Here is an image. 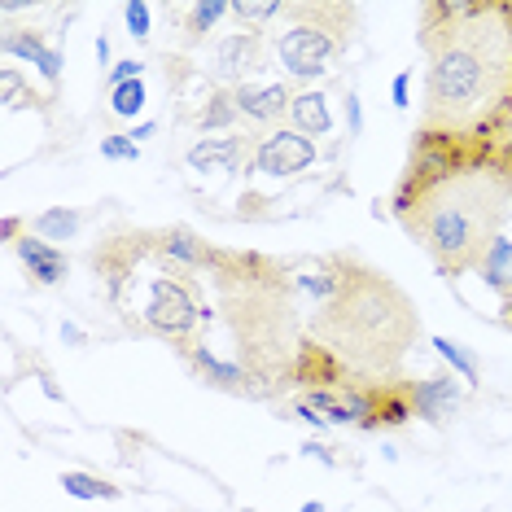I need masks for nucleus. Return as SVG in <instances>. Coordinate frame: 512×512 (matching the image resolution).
Masks as SVG:
<instances>
[{
  "label": "nucleus",
  "instance_id": "obj_1",
  "mask_svg": "<svg viewBox=\"0 0 512 512\" xmlns=\"http://www.w3.org/2000/svg\"><path fill=\"white\" fill-rule=\"evenodd\" d=\"M512 206V176L495 167H464L451 176L412 180L394 189V215L425 246L438 272L464 276L482 267Z\"/></svg>",
  "mask_w": 512,
  "mask_h": 512
},
{
  "label": "nucleus",
  "instance_id": "obj_2",
  "mask_svg": "<svg viewBox=\"0 0 512 512\" xmlns=\"http://www.w3.org/2000/svg\"><path fill=\"white\" fill-rule=\"evenodd\" d=\"M316 307L320 311L311 320V337L342 359L355 386L399 377V359L421 333V320L399 285L342 254L337 289Z\"/></svg>",
  "mask_w": 512,
  "mask_h": 512
},
{
  "label": "nucleus",
  "instance_id": "obj_3",
  "mask_svg": "<svg viewBox=\"0 0 512 512\" xmlns=\"http://www.w3.org/2000/svg\"><path fill=\"white\" fill-rule=\"evenodd\" d=\"M285 31L272 40V57L285 66L289 79L311 84L329 75L333 57L351 49L355 9L351 5H289Z\"/></svg>",
  "mask_w": 512,
  "mask_h": 512
},
{
  "label": "nucleus",
  "instance_id": "obj_4",
  "mask_svg": "<svg viewBox=\"0 0 512 512\" xmlns=\"http://www.w3.org/2000/svg\"><path fill=\"white\" fill-rule=\"evenodd\" d=\"M311 162H316V141H307L294 127H276V132L254 136V154H250L254 176L289 180V176H298V171H307Z\"/></svg>",
  "mask_w": 512,
  "mask_h": 512
},
{
  "label": "nucleus",
  "instance_id": "obj_5",
  "mask_svg": "<svg viewBox=\"0 0 512 512\" xmlns=\"http://www.w3.org/2000/svg\"><path fill=\"white\" fill-rule=\"evenodd\" d=\"M267 53H272V44L263 40V31H228L224 40L215 44L211 53V75L219 79L224 88H237V84H250L254 71H263Z\"/></svg>",
  "mask_w": 512,
  "mask_h": 512
},
{
  "label": "nucleus",
  "instance_id": "obj_6",
  "mask_svg": "<svg viewBox=\"0 0 512 512\" xmlns=\"http://www.w3.org/2000/svg\"><path fill=\"white\" fill-rule=\"evenodd\" d=\"M232 101H237V114L263 132H276V123L289 119V106H294V88L289 84H237L232 88Z\"/></svg>",
  "mask_w": 512,
  "mask_h": 512
},
{
  "label": "nucleus",
  "instance_id": "obj_7",
  "mask_svg": "<svg viewBox=\"0 0 512 512\" xmlns=\"http://www.w3.org/2000/svg\"><path fill=\"white\" fill-rule=\"evenodd\" d=\"M412 390L416 381H403V377H390V381H372L368 386V434L377 429H399L416 416V403H412Z\"/></svg>",
  "mask_w": 512,
  "mask_h": 512
},
{
  "label": "nucleus",
  "instance_id": "obj_8",
  "mask_svg": "<svg viewBox=\"0 0 512 512\" xmlns=\"http://www.w3.org/2000/svg\"><path fill=\"white\" fill-rule=\"evenodd\" d=\"M294 386H302V394L307 390H333V386H346V364L342 359H337L329 346H320L316 337H302L298 342V355H294Z\"/></svg>",
  "mask_w": 512,
  "mask_h": 512
},
{
  "label": "nucleus",
  "instance_id": "obj_9",
  "mask_svg": "<svg viewBox=\"0 0 512 512\" xmlns=\"http://www.w3.org/2000/svg\"><path fill=\"white\" fill-rule=\"evenodd\" d=\"M180 359L197 372V377L206 381V386L228 390V394H254V377H250V372L241 368L237 359H219L206 342H189V346H180Z\"/></svg>",
  "mask_w": 512,
  "mask_h": 512
},
{
  "label": "nucleus",
  "instance_id": "obj_10",
  "mask_svg": "<svg viewBox=\"0 0 512 512\" xmlns=\"http://www.w3.org/2000/svg\"><path fill=\"white\" fill-rule=\"evenodd\" d=\"M250 154H254V136H206L189 149V167L193 171H237V167H250Z\"/></svg>",
  "mask_w": 512,
  "mask_h": 512
},
{
  "label": "nucleus",
  "instance_id": "obj_11",
  "mask_svg": "<svg viewBox=\"0 0 512 512\" xmlns=\"http://www.w3.org/2000/svg\"><path fill=\"white\" fill-rule=\"evenodd\" d=\"M412 403H416V416H421V421L442 425L460 407V377L456 372H434V377L416 381Z\"/></svg>",
  "mask_w": 512,
  "mask_h": 512
},
{
  "label": "nucleus",
  "instance_id": "obj_12",
  "mask_svg": "<svg viewBox=\"0 0 512 512\" xmlns=\"http://www.w3.org/2000/svg\"><path fill=\"white\" fill-rule=\"evenodd\" d=\"M14 250H18V259L27 263V272H31V281H36V285H62V281H66V272H71L66 254L57 250V246H49V241H40L36 232L18 237V241H14Z\"/></svg>",
  "mask_w": 512,
  "mask_h": 512
},
{
  "label": "nucleus",
  "instance_id": "obj_13",
  "mask_svg": "<svg viewBox=\"0 0 512 512\" xmlns=\"http://www.w3.org/2000/svg\"><path fill=\"white\" fill-rule=\"evenodd\" d=\"M289 123H294V132H302L307 141H316V136H329L333 132L329 97L316 92V88H298L294 92V106H289Z\"/></svg>",
  "mask_w": 512,
  "mask_h": 512
},
{
  "label": "nucleus",
  "instance_id": "obj_14",
  "mask_svg": "<svg viewBox=\"0 0 512 512\" xmlns=\"http://www.w3.org/2000/svg\"><path fill=\"white\" fill-rule=\"evenodd\" d=\"M0 49H5L9 57H27L31 66H40V75L49 79V84H57V75H62V53H57L53 44H44L36 31H31V36L27 31H9Z\"/></svg>",
  "mask_w": 512,
  "mask_h": 512
},
{
  "label": "nucleus",
  "instance_id": "obj_15",
  "mask_svg": "<svg viewBox=\"0 0 512 512\" xmlns=\"http://www.w3.org/2000/svg\"><path fill=\"white\" fill-rule=\"evenodd\" d=\"M477 272H482V281L491 285L499 298H504V307H512V237H504V232H499Z\"/></svg>",
  "mask_w": 512,
  "mask_h": 512
},
{
  "label": "nucleus",
  "instance_id": "obj_16",
  "mask_svg": "<svg viewBox=\"0 0 512 512\" xmlns=\"http://www.w3.org/2000/svg\"><path fill=\"white\" fill-rule=\"evenodd\" d=\"M228 14H232L228 0H197V5H189L184 9V44H189V49L202 44L215 31V22L228 18Z\"/></svg>",
  "mask_w": 512,
  "mask_h": 512
},
{
  "label": "nucleus",
  "instance_id": "obj_17",
  "mask_svg": "<svg viewBox=\"0 0 512 512\" xmlns=\"http://www.w3.org/2000/svg\"><path fill=\"white\" fill-rule=\"evenodd\" d=\"M79 224H84V215L71 211V206H49V211H40L36 219H31V232L53 246V241H71L79 232Z\"/></svg>",
  "mask_w": 512,
  "mask_h": 512
},
{
  "label": "nucleus",
  "instance_id": "obj_18",
  "mask_svg": "<svg viewBox=\"0 0 512 512\" xmlns=\"http://www.w3.org/2000/svg\"><path fill=\"white\" fill-rule=\"evenodd\" d=\"M429 346H434V351L442 355V364L456 372L464 386H477V381H482V364H477V355L464 351L460 342H451V337H429Z\"/></svg>",
  "mask_w": 512,
  "mask_h": 512
},
{
  "label": "nucleus",
  "instance_id": "obj_19",
  "mask_svg": "<svg viewBox=\"0 0 512 512\" xmlns=\"http://www.w3.org/2000/svg\"><path fill=\"white\" fill-rule=\"evenodd\" d=\"M237 119H241V114H237V101H232V88H219L215 97L197 110V127H202L206 136H211V132H228Z\"/></svg>",
  "mask_w": 512,
  "mask_h": 512
},
{
  "label": "nucleus",
  "instance_id": "obj_20",
  "mask_svg": "<svg viewBox=\"0 0 512 512\" xmlns=\"http://www.w3.org/2000/svg\"><path fill=\"white\" fill-rule=\"evenodd\" d=\"M285 14H289L285 0H237V5H232V18L246 31H263V22H276Z\"/></svg>",
  "mask_w": 512,
  "mask_h": 512
},
{
  "label": "nucleus",
  "instance_id": "obj_21",
  "mask_svg": "<svg viewBox=\"0 0 512 512\" xmlns=\"http://www.w3.org/2000/svg\"><path fill=\"white\" fill-rule=\"evenodd\" d=\"M62 491L71 499H119V486L101 482L92 473H62Z\"/></svg>",
  "mask_w": 512,
  "mask_h": 512
},
{
  "label": "nucleus",
  "instance_id": "obj_22",
  "mask_svg": "<svg viewBox=\"0 0 512 512\" xmlns=\"http://www.w3.org/2000/svg\"><path fill=\"white\" fill-rule=\"evenodd\" d=\"M110 110L119 114V119H136V114L145 110V84L136 79V84H123L110 92Z\"/></svg>",
  "mask_w": 512,
  "mask_h": 512
},
{
  "label": "nucleus",
  "instance_id": "obj_23",
  "mask_svg": "<svg viewBox=\"0 0 512 512\" xmlns=\"http://www.w3.org/2000/svg\"><path fill=\"white\" fill-rule=\"evenodd\" d=\"M101 158H106V162H136V158H141V145H136L127 132H114V136L101 141Z\"/></svg>",
  "mask_w": 512,
  "mask_h": 512
},
{
  "label": "nucleus",
  "instance_id": "obj_24",
  "mask_svg": "<svg viewBox=\"0 0 512 512\" xmlns=\"http://www.w3.org/2000/svg\"><path fill=\"white\" fill-rule=\"evenodd\" d=\"M123 22H127V36L145 40L149 36V22H154V9L141 5V0H132V5H123Z\"/></svg>",
  "mask_w": 512,
  "mask_h": 512
},
{
  "label": "nucleus",
  "instance_id": "obj_25",
  "mask_svg": "<svg viewBox=\"0 0 512 512\" xmlns=\"http://www.w3.org/2000/svg\"><path fill=\"white\" fill-rule=\"evenodd\" d=\"M141 71H145V66L136 62V57H123V62H114V71H110V92L123 88V84H136V79H141Z\"/></svg>",
  "mask_w": 512,
  "mask_h": 512
},
{
  "label": "nucleus",
  "instance_id": "obj_26",
  "mask_svg": "<svg viewBox=\"0 0 512 512\" xmlns=\"http://www.w3.org/2000/svg\"><path fill=\"white\" fill-rule=\"evenodd\" d=\"M390 97H394V106H399V110L412 106V71H399V75H394Z\"/></svg>",
  "mask_w": 512,
  "mask_h": 512
},
{
  "label": "nucleus",
  "instance_id": "obj_27",
  "mask_svg": "<svg viewBox=\"0 0 512 512\" xmlns=\"http://www.w3.org/2000/svg\"><path fill=\"white\" fill-rule=\"evenodd\" d=\"M346 119H351V132H364V110H359V92H346Z\"/></svg>",
  "mask_w": 512,
  "mask_h": 512
},
{
  "label": "nucleus",
  "instance_id": "obj_28",
  "mask_svg": "<svg viewBox=\"0 0 512 512\" xmlns=\"http://www.w3.org/2000/svg\"><path fill=\"white\" fill-rule=\"evenodd\" d=\"M154 132H158V123H154V119H145V123H136V127H132V132H127V136H132V141L141 145L145 136H154Z\"/></svg>",
  "mask_w": 512,
  "mask_h": 512
},
{
  "label": "nucleus",
  "instance_id": "obj_29",
  "mask_svg": "<svg viewBox=\"0 0 512 512\" xmlns=\"http://www.w3.org/2000/svg\"><path fill=\"white\" fill-rule=\"evenodd\" d=\"M97 62H101V66H110V40H106V36L97 40Z\"/></svg>",
  "mask_w": 512,
  "mask_h": 512
},
{
  "label": "nucleus",
  "instance_id": "obj_30",
  "mask_svg": "<svg viewBox=\"0 0 512 512\" xmlns=\"http://www.w3.org/2000/svg\"><path fill=\"white\" fill-rule=\"evenodd\" d=\"M298 512H324V504H320V499H311V504H302Z\"/></svg>",
  "mask_w": 512,
  "mask_h": 512
},
{
  "label": "nucleus",
  "instance_id": "obj_31",
  "mask_svg": "<svg viewBox=\"0 0 512 512\" xmlns=\"http://www.w3.org/2000/svg\"><path fill=\"white\" fill-rule=\"evenodd\" d=\"M241 512H254V508H241Z\"/></svg>",
  "mask_w": 512,
  "mask_h": 512
}]
</instances>
